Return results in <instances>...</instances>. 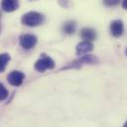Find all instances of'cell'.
Returning <instances> with one entry per match:
<instances>
[{
    "label": "cell",
    "mask_w": 127,
    "mask_h": 127,
    "mask_svg": "<svg viewBox=\"0 0 127 127\" xmlns=\"http://www.w3.org/2000/svg\"><path fill=\"white\" fill-rule=\"evenodd\" d=\"M45 16L37 11H29L25 13L21 18V23L28 27H38L44 24Z\"/></svg>",
    "instance_id": "6da1fadb"
},
{
    "label": "cell",
    "mask_w": 127,
    "mask_h": 127,
    "mask_svg": "<svg viewBox=\"0 0 127 127\" xmlns=\"http://www.w3.org/2000/svg\"><path fill=\"white\" fill-rule=\"evenodd\" d=\"M98 62L99 61L95 56H93V55L88 53V54L82 55V56H80V58L70 62L67 65L64 66L61 70L68 69V68H80L84 64H98Z\"/></svg>",
    "instance_id": "7a4b0ae2"
},
{
    "label": "cell",
    "mask_w": 127,
    "mask_h": 127,
    "mask_svg": "<svg viewBox=\"0 0 127 127\" xmlns=\"http://www.w3.org/2000/svg\"><path fill=\"white\" fill-rule=\"evenodd\" d=\"M55 66H56L55 61L51 57L47 56L46 54H42L41 58L39 60H37L34 64L35 69L39 72H44L47 69H53V68H55Z\"/></svg>",
    "instance_id": "3957f363"
},
{
    "label": "cell",
    "mask_w": 127,
    "mask_h": 127,
    "mask_svg": "<svg viewBox=\"0 0 127 127\" xmlns=\"http://www.w3.org/2000/svg\"><path fill=\"white\" fill-rule=\"evenodd\" d=\"M38 42V39L35 35L32 34H23L19 37V44L25 50L33 49Z\"/></svg>",
    "instance_id": "277c9868"
},
{
    "label": "cell",
    "mask_w": 127,
    "mask_h": 127,
    "mask_svg": "<svg viewBox=\"0 0 127 127\" xmlns=\"http://www.w3.org/2000/svg\"><path fill=\"white\" fill-rule=\"evenodd\" d=\"M25 79V73L20 70H13L7 75V81L12 86H20Z\"/></svg>",
    "instance_id": "5b68a950"
},
{
    "label": "cell",
    "mask_w": 127,
    "mask_h": 127,
    "mask_svg": "<svg viewBox=\"0 0 127 127\" xmlns=\"http://www.w3.org/2000/svg\"><path fill=\"white\" fill-rule=\"evenodd\" d=\"M109 31L112 37L114 38H119L123 35L124 33V25L121 20H114L110 23L109 26Z\"/></svg>",
    "instance_id": "8992f818"
},
{
    "label": "cell",
    "mask_w": 127,
    "mask_h": 127,
    "mask_svg": "<svg viewBox=\"0 0 127 127\" xmlns=\"http://www.w3.org/2000/svg\"><path fill=\"white\" fill-rule=\"evenodd\" d=\"M93 50V44L91 43V41H85L83 40L82 42L78 43L75 47V53L77 56H82L85 54H88L90 52H92Z\"/></svg>",
    "instance_id": "52a82bcc"
},
{
    "label": "cell",
    "mask_w": 127,
    "mask_h": 127,
    "mask_svg": "<svg viewBox=\"0 0 127 127\" xmlns=\"http://www.w3.org/2000/svg\"><path fill=\"white\" fill-rule=\"evenodd\" d=\"M19 0H2L1 1V8L4 12L11 13L16 11L19 8Z\"/></svg>",
    "instance_id": "ba28073f"
},
{
    "label": "cell",
    "mask_w": 127,
    "mask_h": 127,
    "mask_svg": "<svg viewBox=\"0 0 127 127\" xmlns=\"http://www.w3.org/2000/svg\"><path fill=\"white\" fill-rule=\"evenodd\" d=\"M80 37L82 40H85V41H94L97 37V33L94 29L92 28H83L80 30V33H79Z\"/></svg>",
    "instance_id": "9c48e42d"
},
{
    "label": "cell",
    "mask_w": 127,
    "mask_h": 127,
    "mask_svg": "<svg viewBox=\"0 0 127 127\" xmlns=\"http://www.w3.org/2000/svg\"><path fill=\"white\" fill-rule=\"evenodd\" d=\"M75 30H76V23H75V21L68 20V21H65L62 25V31L65 35H72L75 32Z\"/></svg>",
    "instance_id": "30bf717a"
},
{
    "label": "cell",
    "mask_w": 127,
    "mask_h": 127,
    "mask_svg": "<svg viewBox=\"0 0 127 127\" xmlns=\"http://www.w3.org/2000/svg\"><path fill=\"white\" fill-rule=\"evenodd\" d=\"M11 60V57L8 53H2L1 54V72H4L5 71V68L8 64V63L10 62Z\"/></svg>",
    "instance_id": "8fae6325"
},
{
    "label": "cell",
    "mask_w": 127,
    "mask_h": 127,
    "mask_svg": "<svg viewBox=\"0 0 127 127\" xmlns=\"http://www.w3.org/2000/svg\"><path fill=\"white\" fill-rule=\"evenodd\" d=\"M9 95V92L7 90V88L5 87L4 84H0V99L1 100H5Z\"/></svg>",
    "instance_id": "7c38bea8"
},
{
    "label": "cell",
    "mask_w": 127,
    "mask_h": 127,
    "mask_svg": "<svg viewBox=\"0 0 127 127\" xmlns=\"http://www.w3.org/2000/svg\"><path fill=\"white\" fill-rule=\"evenodd\" d=\"M121 2V0H103V4L106 7H114L119 5Z\"/></svg>",
    "instance_id": "4fadbf2b"
},
{
    "label": "cell",
    "mask_w": 127,
    "mask_h": 127,
    "mask_svg": "<svg viewBox=\"0 0 127 127\" xmlns=\"http://www.w3.org/2000/svg\"><path fill=\"white\" fill-rule=\"evenodd\" d=\"M59 3H60L63 7H65V8L68 6V0H60Z\"/></svg>",
    "instance_id": "5bb4252c"
},
{
    "label": "cell",
    "mask_w": 127,
    "mask_h": 127,
    "mask_svg": "<svg viewBox=\"0 0 127 127\" xmlns=\"http://www.w3.org/2000/svg\"><path fill=\"white\" fill-rule=\"evenodd\" d=\"M122 8L127 10V0H123L122 1Z\"/></svg>",
    "instance_id": "9a60e30c"
},
{
    "label": "cell",
    "mask_w": 127,
    "mask_h": 127,
    "mask_svg": "<svg viewBox=\"0 0 127 127\" xmlns=\"http://www.w3.org/2000/svg\"><path fill=\"white\" fill-rule=\"evenodd\" d=\"M124 126H125V127H127V121H126V122L124 123Z\"/></svg>",
    "instance_id": "2e32d148"
},
{
    "label": "cell",
    "mask_w": 127,
    "mask_h": 127,
    "mask_svg": "<svg viewBox=\"0 0 127 127\" xmlns=\"http://www.w3.org/2000/svg\"><path fill=\"white\" fill-rule=\"evenodd\" d=\"M125 53H126V56H127V48H126V50H125Z\"/></svg>",
    "instance_id": "e0dca14e"
}]
</instances>
